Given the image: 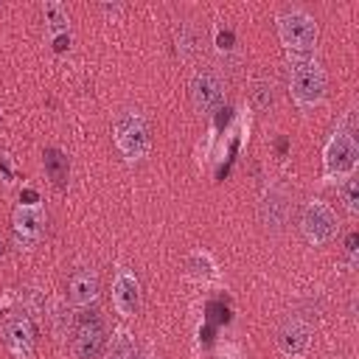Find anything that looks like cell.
<instances>
[{"label":"cell","instance_id":"7c38bea8","mask_svg":"<svg viewBox=\"0 0 359 359\" xmlns=\"http://www.w3.org/2000/svg\"><path fill=\"white\" fill-rule=\"evenodd\" d=\"M286 213H289V202L280 191H269L258 205V219L266 230H280L286 224Z\"/></svg>","mask_w":359,"mask_h":359},{"label":"cell","instance_id":"603a6c76","mask_svg":"<svg viewBox=\"0 0 359 359\" xmlns=\"http://www.w3.org/2000/svg\"><path fill=\"white\" fill-rule=\"evenodd\" d=\"M3 252H6V247H3V241H0V255H3Z\"/></svg>","mask_w":359,"mask_h":359},{"label":"cell","instance_id":"7a4b0ae2","mask_svg":"<svg viewBox=\"0 0 359 359\" xmlns=\"http://www.w3.org/2000/svg\"><path fill=\"white\" fill-rule=\"evenodd\" d=\"M278 36H280V42H283V48L289 53L303 59V56H309L314 50L320 31H317V22L306 11L292 8V11H283L278 17Z\"/></svg>","mask_w":359,"mask_h":359},{"label":"cell","instance_id":"4fadbf2b","mask_svg":"<svg viewBox=\"0 0 359 359\" xmlns=\"http://www.w3.org/2000/svg\"><path fill=\"white\" fill-rule=\"evenodd\" d=\"M278 345L286 356H297L309 348V325L297 323V320H289L280 331H278Z\"/></svg>","mask_w":359,"mask_h":359},{"label":"cell","instance_id":"ffe728a7","mask_svg":"<svg viewBox=\"0 0 359 359\" xmlns=\"http://www.w3.org/2000/svg\"><path fill=\"white\" fill-rule=\"evenodd\" d=\"M67 45H70V36H67V34H59V36H53V48H56V50H65Z\"/></svg>","mask_w":359,"mask_h":359},{"label":"cell","instance_id":"30bf717a","mask_svg":"<svg viewBox=\"0 0 359 359\" xmlns=\"http://www.w3.org/2000/svg\"><path fill=\"white\" fill-rule=\"evenodd\" d=\"M112 306L121 317H135L140 309V283L129 269H118L112 280Z\"/></svg>","mask_w":359,"mask_h":359},{"label":"cell","instance_id":"ba28073f","mask_svg":"<svg viewBox=\"0 0 359 359\" xmlns=\"http://www.w3.org/2000/svg\"><path fill=\"white\" fill-rule=\"evenodd\" d=\"M191 101L199 112H213L222 104V79L216 70L202 67L191 79Z\"/></svg>","mask_w":359,"mask_h":359},{"label":"cell","instance_id":"5b68a950","mask_svg":"<svg viewBox=\"0 0 359 359\" xmlns=\"http://www.w3.org/2000/svg\"><path fill=\"white\" fill-rule=\"evenodd\" d=\"M107 348V328L98 317V311H84L79 328H76V339H73V351L79 359H98Z\"/></svg>","mask_w":359,"mask_h":359},{"label":"cell","instance_id":"52a82bcc","mask_svg":"<svg viewBox=\"0 0 359 359\" xmlns=\"http://www.w3.org/2000/svg\"><path fill=\"white\" fill-rule=\"evenodd\" d=\"M356 157H359V149H356V140L353 135L348 132H337L325 149V168L331 177H345L353 171L356 165Z\"/></svg>","mask_w":359,"mask_h":359},{"label":"cell","instance_id":"7402d4cb","mask_svg":"<svg viewBox=\"0 0 359 359\" xmlns=\"http://www.w3.org/2000/svg\"><path fill=\"white\" fill-rule=\"evenodd\" d=\"M356 241H359V238H356V233H351V236H348V241H345V250H348L351 255L356 252Z\"/></svg>","mask_w":359,"mask_h":359},{"label":"cell","instance_id":"3957f363","mask_svg":"<svg viewBox=\"0 0 359 359\" xmlns=\"http://www.w3.org/2000/svg\"><path fill=\"white\" fill-rule=\"evenodd\" d=\"M289 90H292V98L300 107L320 104L323 95H325V73H323V67L309 56L294 59L292 70H289Z\"/></svg>","mask_w":359,"mask_h":359},{"label":"cell","instance_id":"44dd1931","mask_svg":"<svg viewBox=\"0 0 359 359\" xmlns=\"http://www.w3.org/2000/svg\"><path fill=\"white\" fill-rule=\"evenodd\" d=\"M216 42H219V48H222V50H227V48H230V42H233V34H230V31H224V34H219V36H216Z\"/></svg>","mask_w":359,"mask_h":359},{"label":"cell","instance_id":"277c9868","mask_svg":"<svg viewBox=\"0 0 359 359\" xmlns=\"http://www.w3.org/2000/svg\"><path fill=\"white\" fill-rule=\"evenodd\" d=\"M300 233L309 244L320 247L337 236V216L325 202H309L300 213Z\"/></svg>","mask_w":359,"mask_h":359},{"label":"cell","instance_id":"8fae6325","mask_svg":"<svg viewBox=\"0 0 359 359\" xmlns=\"http://www.w3.org/2000/svg\"><path fill=\"white\" fill-rule=\"evenodd\" d=\"M98 292H101V283H98V275L87 266L81 269H73L70 278H67V300L76 306V309H87L98 300Z\"/></svg>","mask_w":359,"mask_h":359},{"label":"cell","instance_id":"9a60e30c","mask_svg":"<svg viewBox=\"0 0 359 359\" xmlns=\"http://www.w3.org/2000/svg\"><path fill=\"white\" fill-rule=\"evenodd\" d=\"M250 104L258 109V112H269L272 104H275V87L269 79H255L252 87H250Z\"/></svg>","mask_w":359,"mask_h":359},{"label":"cell","instance_id":"8992f818","mask_svg":"<svg viewBox=\"0 0 359 359\" xmlns=\"http://www.w3.org/2000/svg\"><path fill=\"white\" fill-rule=\"evenodd\" d=\"M14 238L22 247H34L45 238V210L39 205H20L11 219Z\"/></svg>","mask_w":359,"mask_h":359},{"label":"cell","instance_id":"e0dca14e","mask_svg":"<svg viewBox=\"0 0 359 359\" xmlns=\"http://www.w3.org/2000/svg\"><path fill=\"white\" fill-rule=\"evenodd\" d=\"M104 351H107V359H137L135 342H132V337L126 331H118Z\"/></svg>","mask_w":359,"mask_h":359},{"label":"cell","instance_id":"6da1fadb","mask_svg":"<svg viewBox=\"0 0 359 359\" xmlns=\"http://www.w3.org/2000/svg\"><path fill=\"white\" fill-rule=\"evenodd\" d=\"M112 140L118 146V151L126 157V160H140L146 157L149 151V143H151V135H149V123L140 112L135 109H121L112 121Z\"/></svg>","mask_w":359,"mask_h":359},{"label":"cell","instance_id":"ac0fdd59","mask_svg":"<svg viewBox=\"0 0 359 359\" xmlns=\"http://www.w3.org/2000/svg\"><path fill=\"white\" fill-rule=\"evenodd\" d=\"M339 196H342V202H345V208H348L351 213H359V182H356L353 177H348V180L339 185Z\"/></svg>","mask_w":359,"mask_h":359},{"label":"cell","instance_id":"9c48e42d","mask_svg":"<svg viewBox=\"0 0 359 359\" xmlns=\"http://www.w3.org/2000/svg\"><path fill=\"white\" fill-rule=\"evenodd\" d=\"M3 342L14 356H28L36 345V325L25 314H14L3 323Z\"/></svg>","mask_w":359,"mask_h":359},{"label":"cell","instance_id":"2e32d148","mask_svg":"<svg viewBox=\"0 0 359 359\" xmlns=\"http://www.w3.org/2000/svg\"><path fill=\"white\" fill-rule=\"evenodd\" d=\"M42 17H45L48 31H50L53 36L67 34V8H65L62 3H45V6H42Z\"/></svg>","mask_w":359,"mask_h":359},{"label":"cell","instance_id":"5bb4252c","mask_svg":"<svg viewBox=\"0 0 359 359\" xmlns=\"http://www.w3.org/2000/svg\"><path fill=\"white\" fill-rule=\"evenodd\" d=\"M42 165H45V174H48V180H50L56 188H65V185H67L70 160H67V154H65L62 149H56V146H48V149L42 151Z\"/></svg>","mask_w":359,"mask_h":359},{"label":"cell","instance_id":"cb8c5ba5","mask_svg":"<svg viewBox=\"0 0 359 359\" xmlns=\"http://www.w3.org/2000/svg\"><path fill=\"white\" fill-rule=\"evenodd\" d=\"M146 359H160V356H146Z\"/></svg>","mask_w":359,"mask_h":359},{"label":"cell","instance_id":"d6986e66","mask_svg":"<svg viewBox=\"0 0 359 359\" xmlns=\"http://www.w3.org/2000/svg\"><path fill=\"white\" fill-rule=\"evenodd\" d=\"M177 42H180V45H177V48H180V56H185V59H188V56L194 53V36L188 34V28H185V25H180V36H177Z\"/></svg>","mask_w":359,"mask_h":359}]
</instances>
